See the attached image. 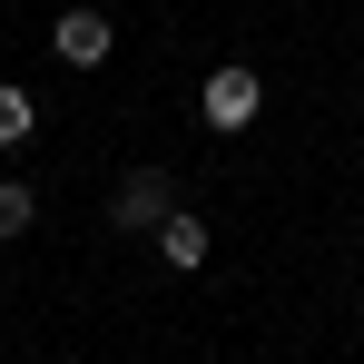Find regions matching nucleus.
Segmentation results:
<instances>
[{"label":"nucleus","mask_w":364,"mask_h":364,"mask_svg":"<svg viewBox=\"0 0 364 364\" xmlns=\"http://www.w3.org/2000/svg\"><path fill=\"white\" fill-rule=\"evenodd\" d=\"M256 109H266V79H256V69H217V79L197 89V119L217 128V138H237V128H256Z\"/></svg>","instance_id":"obj_1"},{"label":"nucleus","mask_w":364,"mask_h":364,"mask_svg":"<svg viewBox=\"0 0 364 364\" xmlns=\"http://www.w3.org/2000/svg\"><path fill=\"white\" fill-rule=\"evenodd\" d=\"M178 207H168V178L158 168H138V178H119V197H109V227H128V237H158Z\"/></svg>","instance_id":"obj_2"},{"label":"nucleus","mask_w":364,"mask_h":364,"mask_svg":"<svg viewBox=\"0 0 364 364\" xmlns=\"http://www.w3.org/2000/svg\"><path fill=\"white\" fill-rule=\"evenodd\" d=\"M50 40H60V60H69V69H99L119 30H109V10H60V30H50Z\"/></svg>","instance_id":"obj_3"},{"label":"nucleus","mask_w":364,"mask_h":364,"mask_svg":"<svg viewBox=\"0 0 364 364\" xmlns=\"http://www.w3.org/2000/svg\"><path fill=\"white\" fill-rule=\"evenodd\" d=\"M158 256H168L178 276H187V266H207V227H197V217H187V207H178V217L158 227Z\"/></svg>","instance_id":"obj_4"},{"label":"nucleus","mask_w":364,"mask_h":364,"mask_svg":"<svg viewBox=\"0 0 364 364\" xmlns=\"http://www.w3.org/2000/svg\"><path fill=\"white\" fill-rule=\"evenodd\" d=\"M30 217H40V197H30L20 178H0V246H10V237H30Z\"/></svg>","instance_id":"obj_5"},{"label":"nucleus","mask_w":364,"mask_h":364,"mask_svg":"<svg viewBox=\"0 0 364 364\" xmlns=\"http://www.w3.org/2000/svg\"><path fill=\"white\" fill-rule=\"evenodd\" d=\"M30 128H40V109H30V89H10V79H0V148H20Z\"/></svg>","instance_id":"obj_6"}]
</instances>
